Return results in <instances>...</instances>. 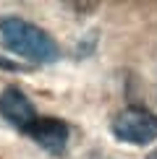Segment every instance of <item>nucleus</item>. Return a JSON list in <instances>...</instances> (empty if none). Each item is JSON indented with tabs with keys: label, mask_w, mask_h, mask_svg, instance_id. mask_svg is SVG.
<instances>
[{
	"label": "nucleus",
	"mask_w": 157,
	"mask_h": 159,
	"mask_svg": "<svg viewBox=\"0 0 157 159\" xmlns=\"http://www.w3.org/2000/svg\"><path fill=\"white\" fill-rule=\"evenodd\" d=\"M0 39H3L5 50H11L13 55L24 57L29 63L47 65L60 57V47L47 31L39 29L37 24L26 21V18H18V16L0 18Z\"/></svg>",
	"instance_id": "obj_1"
},
{
	"label": "nucleus",
	"mask_w": 157,
	"mask_h": 159,
	"mask_svg": "<svg viewBox=\"0 0 157 159\" xmlns=\"http://www.w3.org/2000/svg\"><path fill=\"white\" fill-rule=\"evenodd\" d=\"M0 115H3V120L13 125L16 130H26L31 128V123L37 120V110L34 104L29 102V97L24 94L18 86H8V89H3V94H0Z\"/></svg>",
	"instance_id": "obj_3"
},
{
	"label": "nucleus",
	"mask_w": 157,
	"mask_h": 159,
	"mask_svg": "<svg viewBox=\"0 0 157 159\" xmlns=\"http://www.w3.org/2000/svg\"><path fill=\"white\" fill-rule=\"evenodd\" d=\"M24 136H29L31 141H34L37 146H42L47 154L60 157V154H65V149H68L71 130H68V125L63 120H58V117H37Z\"/></svg>",
	"instance_id": "obj_4"
},
{
	"label": "nucleus",
	"mask_w": 157,
	"mask_h": 159,
	"mask_svg": "<svg viewBox=\"0 0 157 159\" xmlns=\"http://www.w3.org/2000/svg\"><path fill=\"white\" fill-rule=\"evenodd\" d=\"M0 68H3V70H21V65H18V63H13V60H8V57H3V55H0Z\"/></svg>",
	"instance_id": "obj_5"
},
{
	"label": "nucleus",
	"mask_w": 157,
	"mask_h": 159,
	"mask_svg": "<svg viewBox=\"0 0 157 159\" xmlns=\"http://www.w3.org/2000/svg\"><path fill=\"white\" fill-rule=\"evenodd\" d=\"M147 159H157V149H155V151H152V154H149Z\"/></svg>",
	"instance_id": "obj_6"
},
{
	"label": "nucleus",
	"mask_w": 157,
	"mask_h": 159,
	"mask_svg": "<svg viewBox=\"0 0 157 159\" xmlns=\"http://www.w3.org/2000/svg\"><path fill=\"white\" fill-rule=\"evenodd\" d=\"M110 130L123 143L147 146V143L157 141V115L144 107H126L113 117Z\"/></svg>",
	"instance_id": "obj_2"
}]
</instances>
